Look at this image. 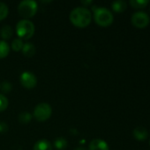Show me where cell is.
<instances>
[{
  "label": "cell",
  "instance_id": "ba28073f",
  "mask_svg": "<svg viewBox=\"0 0 150 150\" xmlns=\"http://www.w3.org/2000/svg\"><path fill=\"white\" fill-rule=\"evenodd\" d=\"M89 150H109V146L108 144L102 139H95L90 142L89 146H88Z\"/></svg>",
  "mask_w": 150,
  "mask_h": 150
},
{
  "label": "cell",
  "instance_id": "44dd1931",
  "mask_svg": "<svg viewBox=\"0 0 150 150\" xmlns=\"http://www.w3.org/2000/svg\"><path fill=\"white\" fill-rule=\"evenodd\" d=\"M8 105H9V101L6 98V97L4 94L0 93V112L5 111L8 107Z\"/></svg>",
  "mask_w": 150,
  "mask_h": 150
},
{
  "label": "cell",
  "instance_id": "7c38bea8",
  "mask_svg": "<svg viewBox=\"0 0 150 150\" xmlns=\"http://www.w3.org/2000/svg\"><path fill=\"white\" fill-rule=\"evenodd\" d=\"M12 34H13V30H12V28H11V25H5L0 30V36L3 39V40H4V41L6 40L11 39V36H12Z\"/></svg>",
  "mask_w": 150,
  "mask_h": 150
},
{
  "label": "cell",
  "instance_id": "d6986e66",
  "mask_svg": "<svg viewBox=\"0 0 150 150\" xmlns=\"http://www.w3.org/2000/svg\"><path fill=\"white\" fill-rule=\"evenodd\" d=\"M8 13H9L8 6L4 3L0 2V21L4 19L8 16Z\"/></svg>",
  "mask_w": 150,
  "mask_h": 150
},
{
  "label": "cell",
  "instance_id": "52a82bcc",
  "mask_svg": "<svg viewBox=\"0 0 150 150\" xmlns=\"http://www.w3.org/2000/svg\"><path fill=\"white\" fill-rule=\"evenodd\" d=\"M20 83L26 89H33L37 84V78L33 73L26 71L20 75Z\"/></svg>",
  "mask_w": 150,
  "mask_h": 150
},
{
  "label": "cell",
  "instance_id": "3957f363",
  "mask_svg": "<svg viewBox=\"0 0 150 150\" xmlns=\"http://www.w3.org/2000/svg\"><path fill=\"white\" fill-rule=\"evenodd\" d=\"M94 19L101 26H109L112 24L114 17L111 11L104 7H94Z\"/></svg>",
  "mask_w": 150,
  "mask_h": 150
},
{
  "label": "cell",
  "instance_id": "6da1fadb",
  "mask_svg": "<svg viewBox=\"0 0 150 150\" xmlns=\"http://www.w3.org/2000/svg\"><path fill=\"white\" fill-rule=\"evenodd\" d=\"M69 18L71 23L74 26L84 28L90 24L92 20V14L86 7H76L71 11Z\"/></svg>",
  "mask_w": 150,
  "mask_h": 150
},
{
  "label": "cell",
  "instance_id": "e0dca14e",
  "mask_svg": "<svg viewBox=\"0 0 150 150\" xmlns=\"http://www.w3.org/2000/svg\"><path fill=\"white\" fill-rule=\"evenodd\" d=\"M24 46V43H23V40H20V39H15L12 40L11 42V49L15 52H19L20 50H22V47Z\"/></svg>",
  "mask_w": 150,
  "mask_h": 150
},
{
  "label": "cell",
  "instance_id": "4fadbf2b",
  "mask_svg": "<svg viewBox=\"0 0 150 150\" xmlns=\"http://www.w3.org/2000/svg\"><path fill=\"white\" fill-rule=\"evenodd\" d=\"M9 53H10L9 44L6 41L1 40H0V59H4L6 56H8Z\"/></svg>",
  "mask_w": 150,
  "mask_h": 150
},
{
  "label": "cell",
  "instance_id": "8fae6325",
  "mask_svg": "<svg viewBox=\"0 0 150 150\" xmlns=\"http://www.w3.org/2000/svg\"><path fill=\"white\" fill-rule=\"evenodd\" d=\"M22 54L26 57H33L35 54L36 48L32 43H26L22 47Z\"/></svg>",
  "mask_w": 150,
  "mask_h": 150
},
{
  "label": "cell",
  "instance_id": "7402d4cb",
  "mask_svg": "<svg viewBox=\"0 0 150 150\" xmlns=\"http://www.w3.org/2000/svg\"><path fill=\"white\" fill-rule=\"evenodd\" d=\"M8 130V125L4 122H0V133H5Z\"/></svg>",
  "mask_w": 150,
  "mask_h": 150
},
{
  "label": "cell",
  "instance_id": "5b68a950",
  "mask_svg": "<svg viewBox=\"0 0 150 150\" xmlns=\"http://www.w3.org/2000/svg\"><path fill=\"white\" fill-rule=\"evenodd\" d=\"M52 114V108L47 103H41L37 105L34 110L33 116L36 119V120L40 122H43L48 120Z\"/></svg>",
  "mask_w": 150,
  "mask_h": 150
},
{
  "label": "cell",
  "instance_id": "ac0fdd59",
  "mask_svg": "<svg viewBox=\"0 0 150 150\" xmlns=\"http://www.w3.org/2000/svg\"><path fill=\"white\" fill-rule=\"evenodd\" d=\"M130 4L134 8H144L149 3V0H130Z\"/></svg>",
  "mask_w": 150,
  "mask_h": 150
},
{
  "label": "cell",
  "instance_id": "7a4b0ae2",
  "mask_svg": "<svg viewBox=\"0 0 150 150\" xmlns=\"http://www.w3.org/2000/svg\"><path fill=\"white\" fill-rule=\"evenodd\" d=\"M35 28L29 19H21L16 25V33L20 40H29L33 37Z\"/></svg>",
  "mask_w": 150,
  "mask_h": 150
},
{
  "label": "cell",
  "instance_id": "9a60e30c",
  "mask_svg": "<svg viewBox=\"0 0 150 150\" xmlns=\"http://www.w3.org/2000/svg\"><path fill=\"white\" fill-rule=\"evenodd\" d=\"M67 141L63 137H58L54 142V147L57 150H64L67 148Z\"/></svg>",
  "mask_w": 150,
  "mask_h": 150
},
{
  "label": "cell",
  "instance_id": "2e32d148",
  "mask_svg": "<svg viewBox=\"0 0 150 150\" xmlns=\"http://www.w3.org/2000/svg\"><path fill=\"white\" fill-rule=\"evenodd\" d=\"M32 118H33V115L30 114L29 112H20L18 119H19V121L20 123H23V124H27L29 123L31 120H32Z\"/></svg>",
  "mask_w": 150,
  "mask_h": 150
},
{
  "label": "cell",
  "instance_id": "cb8c5ba5",
  "mask_svg": "<svg viewBox=\"0 0 150 150\" xmlns=\"http://www.w3.org/2000/svg\"><path fill=\"white\" fill-rule=\"evenodd\" d=\"M74 150H87L85 148H83V147H78V148H76Z\"/></svg>",
  "mask_w": 150,
  "mask_h": 150
},
{
  "label": "cell",
  "instance_id": "ffe728a7",
  "mask_svg": "<svg viewBox=\"0 0 150 150\" xmlns=\"http://www.w3.org/2000/svg\"><path fill=\"white\" fill-rule=\"evenodd\" d=\"M11 89H12V85L11 83L9 82H3L0 85V91L2 92V94H7L9 92L11 91Z\"/></svg>",
  "mask_w": 150,
  "mask_h": 150
},
{
  "label": "cell",
  "instance_id": "277c9868",
  "mask_svg": "<svg viewBox=\"0 0 150 150\" xmlns=\"http://www.w3.org/2000/svg\"><path fill=\"white\" fill-rule=\"evenodd\" d=\"M37 9H38V4L35 1L24 0L19 3L18 6V12L25 19H27L33 18L36 14Z\"/></svg>",
  "mask_w": 150,
  "mask_h": 150
},
{
  "label": "cell",
  "instance_id": "5bb4252c",
  "mask_svg": "<svg viewBox=\"0 0 150 150\" xmlns=\"http://www.w3.org/2000/svg\"><path fill=\"white\" fill-rule=\"evenodd\" d=\"M112 9L116 12H122L126 9V3L123 0H118L114 1L111 4Z\"/></svg>",
  "mask_w": 150,
  "mask_h": 150
},
{
  "label": "cell",
  "instance_id": "8992f818",
  "mask_svg": "<svg viewBox=\"0 0 150 150\" xmlns=\"http://www.w3.org/2000/svg\"><path fill=\"white\" fill-rule=\"evenodd\" d=\"M149 16L144 11H137L132 16V23L138 28H144L149 24Z\"/></svg>",
  "mask_w": 150,
  "mask_h": 150
},
{
  "label": "cell",
  "instance_id": "9c48e42d",
  "mask_svg": "<svg viewBox=\"0 0 150 150\" xmlns=\"http://www.w3.org/2000/svg\"><path fill=\"white\" fill-rule=\"evenodd\" d=\"M33 150H52V146L48 140L42 139L35 142Z\"/></svg>",
  "mask_w": 150,
  "mask_h": 150
},
{
  "label": "cell",
  "instance_id": "603a6c76",
  "mask_svg": "<svg viewBox=\"0 0 150 150\" xmlns=\"http://www.w3.org/2000/svg\"><path fill=\"white\" fill-rule=\"evenodd\" d=\"M83 4H86V5H88V4H92V1H82L81 2Z\"/></svg>",
  "mask_w": 150,
  "mask_h": 150
},
{
  "label": "cell",
  "instance_id": "30bf717a",
  "mask_svg": "<svg viewBox=\"0 0 150 150\" xmlns=\"http://www.w3.org/2000/svg\"><path fill=\"white\" fill-rule=\"evenodd\" d=\"M133 135H134L136 140L142 142L145 139H147V137H148V131H147L146 128H144L142 127H137L133 130Z\"/></svg>",
  "mask_w": 150,
  "mask_h": 150
}]
</instances>
